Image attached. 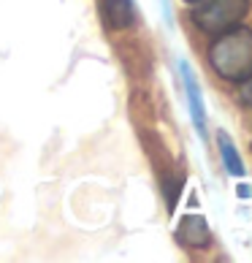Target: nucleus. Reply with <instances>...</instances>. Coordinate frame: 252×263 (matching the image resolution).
I'll use <instances>...</instances> for the list:
<instances>
[{
  "label": "nucleus",
  "instance_id": "nucleus-1",
  "mask_svg": "<svg viewBox=\"0 0 252 263\" xmlns=\"http://www.w3.org/2000/svg\"><path fill=\"white\" fill-rule=\"evenodd\" d=\"M209 63L215 73L228 82H244L252 76V30L249 27H230L215 35L209 46Z\"/></svg>",
  "mask_w": 252,
  "mask_h": 263
},
{
  "label": "nucleus",
  "instance_id": "nucleus-2",
  "mask_svg": "<svg viewBox=\"0 0 252 263\" xmlns=\"http://www.w3.org/2000/svg\"><path fill=\"white\" fill-rule=\"evenodd\" d=\"M249 8V0H201L196 3L192 11V22L198 30L209 33V35H220L236 27L244 19Z\"/></svg>",
  "mask_w": 252,
  "mask_h": 263
},
{
  "label": "nucleus",
  "instance_id": "nucleus-3",
  "mask_svg": "<svg viewBox=\"0 0 252 263\" xmlns=\"http://www.w3.org/2000/svg\"><path fill=\"white\" fill-rule=\"evenodd\" d=\"M179 71H182V84H185V92H187L192 125H196V130L201 133V139H206V111H203V98H201V87L196 82V73H192V68L185 60H179Z\"/></svg>",
  "mask_w": 252,
  "mask_h": 263
},
{
  "label": "nucleus",
  "instance_id": "nucleus-4",
  "mask_svg": "<svg viewBox=\"0 0 252 263\" xmlns=\"http://www.w3.org/2000/svg\"><path fill=\"white\" fill-rule=\"evenodd\" d=\"M177 239L185 247H190V250H198L203 245H209V226H206V220L198 217V214H187V217H182Z\"/></svg>",
  "mask_w": 252,
  "mask_h": 263
},
{
  "label": "nucleus",
  "instance_id": "nucleus-5",
  "mask_svg": "<svg viewBox=\"0 0 252 263\" xmlns=\"http://www.w3.org/2000/svg\"><path fill=\"white\" fill-rule=\"evenodd\" d=\"M103 11H106V19H109V25L114 30H125L135 19L133 0H103Z\"/></svg>",
  "mask_w": 252,
  "mask_h": 263
},
{
  "label": "nucleus",
  "instance_id": "nucleus-6",
  "mask_svg": "<svg viewBox=\"0 0 252 263\" xmlns=\"http://www.w3.org/2000/svg\"><path fill=\"white\" fill-rule=\"evenodd\" d=\"M217 147H220V155H222L225 168L234 174V177H241V174H244V163H241V158H239V152H236V147H234V141H230L228 133L217 136Z\"/></svg>",
  "mask_w": 252,
  "mask_h": 263
},
{
  "label": "nucleus",
  "instance_id": "nucleus-7",
  "mask_svg": "<svg viewBox=\"0 0 252 263\" xmlns=\"http://www.w3.org/2000/svg\"><path fill=\"white\" fill-rule=\"evenodd\" d=\"M241 103H247V106H252V76L249 79H244V87H241Z\"/></svg>",
  "mask_w": 252,
  "mask_h": 263
},
{
  "label": "nucleus",
  "instance_id": "nucleus-8",
  "mask_svg": "<svg viewBox=\"0 0 252 263\" xmlns=\"http://www.w3.org/2000/svg\"><path fill=\"white\" fill-rule=\"evenodd\" d=\"M187 3H201V0H187Z\"/></svg>",
  "mask_w": 252,
  "mask_h": 263
}]
</instances>
